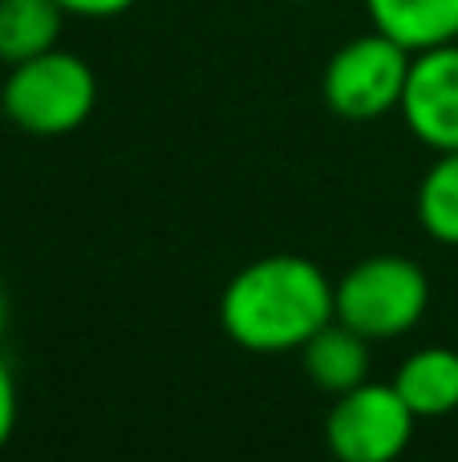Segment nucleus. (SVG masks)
I'll use <instances>...</instances> for the list:
<instances>
[{"label": "nucleus", "instance_id": "1", "mask_svg": "<svg viewBox=\"0 0 458 462\" xmlns=\"http://www.w3.org/2000/svg\"><path fill=\"white\" fill-rule=\"evenodd\" d=\"M329 320H337L333 280L321 263L292 252L252 260L219 296V325L248 353L305 349Z\"/></svg>", "mask_w": 458, "mask_h": 462}, {"label": "nucleus", "instance_id": "2", "mask_svg": "<svg viewBox=\"0 0 458 462\" xmlns=\"http://www.w3.org/2000/svg\"><path fill=\"white\" fill-rule=\"evenodd\" d=\"M97 106V73L69 49H49L21 65H8L0 86V114L16 130L37 138H61L86 126Z\"/></svg>", "mask_w": 458, "mask_h": 462}, {"label": "nucleus", "instance_id": "3", "mask_svg": "<svg viewBox=\"0 0 458 462\" xmlns=\"http://www.w3.org/2000/svg\"><path fill=\"white\" fill-rule=\"evenodd\" d=\"M337 320L365 341L402 337L426 317L430 280L410 255H370L333 284Z\"/></svg>", "mask_w": 458, "mask_h": 462}, {"label": "nucleus", "instance_id": "4", "mask_svg": "<svg viewBox=\"0 0 458 462\" xmlns=\"http://www.w3.org/2000/svg\"><path fill=\"white\" fill-rule=\"evenodd\" d=\"M414 53L402 41L370 29L349 37L337 53L325 61L321 94L337 118L345 122H378L402 106V89L410 78Z\"/></svg>", "mask_w": 458, "mask_h": 462}, {"label": "nucleus", "instance_id": "5", "mask_svg": "<svg viewBox=\"0 0 458 462\" xmlns=\"http://www.w3.org/2000/svg\"><path fill=\"white\" fill-rule=\"evenodd\" d=\"M414 410L394 382H362L337 393L325 418V442L337 462H398L414 439Z\"/></svg>", "mask_w": 458, "mask_h": 462}, {"label": "nucleus", "instance_id": "6", "mask_svg": "<svg viewBox=\"0 0 458 462\" xmlns=\"http://www.w3.org/2000/svg\"><path fill=\"white\" fill-rule=\"evenodd\" d=\"M398 114L435 154L458 151V41L414 53Z\"/></svg>", "mask_w": 458, "mask_h": 462}, {"label": "nucleus", "instance_id": "7", "mask_svg": "<svg viewBox=\"0 0 458 462\" xmlns=\"http://www.w3.org/2000/svg\"><path fill=\"white\" fill-rule=\"evenodd\" d=\"M394 390L414 410V418H446L458 410V353L446 345H426L414 349L398 365Z\"/></svg>", "mask_w": 458, "mask_h": 462}, {"label": "nucleus", "instance_id": "8", "mask_svg": "<svg viewBox=\"0 0 458 462\" xmlns=\"http://www.w3.org/2000/svg\"><path fill=\"white\" fill-rule=\"evenodd\" d=\"M370 24L410 53L458 41V0H365Z\"/></svg>", "mask_w": 458, "mask_h": 462}, {"label": "nucleus", "instance_id": "9", "mask_svg": "<svg viewBox=\"0 0 458 462\" xmlns=\"http://www.w3.org/2000/svg\"><path fill=\"white\" fill-rule=\"evenodd\" d=\"M305 357V374L316 390L325 393H345L353 385L370 382V341L362 333H353L349 325L341 320H329L313 341L300 349Z\"/></svg>", "mask_w": 458, "mask_h": 462}, {"label": "nucleus", "instance_id": "10", "mask_svg": "<svg viewBox=\"0 0 458 462\" xmlns=\"http://www.w3.org/2000/svg\"><path fill=\"white\" fill-rule=\"evenodd\" d=\"M65 16L57 0H0V61L21 65L57 49Z\"/></svg>", "mask_w": 458, "mask_h": 462}, {"label": "nucleus", "instance_id": "11", "mask_svg": "<svg viewBox=\"0 0 458 462\" xmlns=\"http://www.w3.org/2000/svg\"><path fill=\"white\" fill-rule=\"evenodd\" d=\"M418 224L430 239L458 247V151L430 162L418 183Z\"/></svg>", "mask_w": 458, "mask_h": 462}, {"label": "nucleus", "instance_id": "12", "mask_svg": "<svg viewBox=\"0 0 458 462\" xmlns=\"http://www.w3.org/2000/svg\"><path fill=\"white\" fill-rule=\"evenodd\" d=\"M16 418H21V393H16L13 369H8L5 357H0V450H5L8 439H13Z\"/></svg>", "mask_w": 458, "mask_h": 462}, {"label": "nucleus", "instance_id": "13", "mask_svg": "<svg viewBox=\"0 0 458 462\" xmlns=\"http://www.w3.org/2000/svg\"><path fill=\"white\" fill-rule=\"evenodd\" d=\"M69 16H86V21H110L138 5V0H57Z\"/></svg>", "mask_w": 458, "mask_h": 462}, {"label": "nucleus", "instance_id": "14", "mask_svg": "<svg viewBox=\"0 0 458 462\" xmlns=\"http://www.w3.org/2000/svg\"><path fill=\"white\" fill-rule=\"evenodd\" d=\"M8 328V296H5V284H0V337Z\"/></svg>", "mask_w": 458, "mask_h": 462}, {"label": "nucleus", "instance_id": "15", "mask_svg": "<svg viewBox=\"0 0 458 462\" xmlns=\"http://www.w3.org/2000/svg\"><path fill=\"white\" fill-rule=\"evenodd\" d=\"M292 5H313V0H292Z\"/></svg>", "mask_w": 458, "mask_h": 462}]
</instances>
